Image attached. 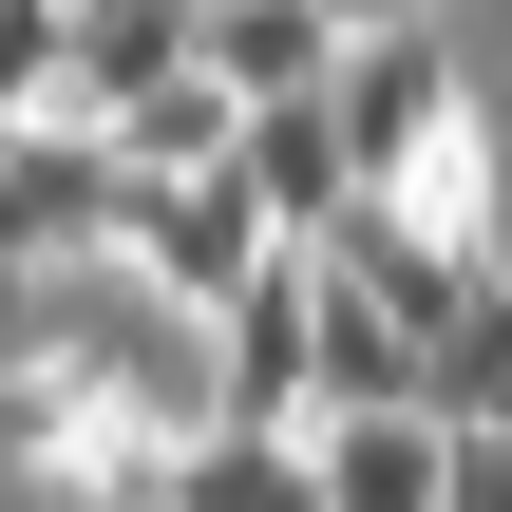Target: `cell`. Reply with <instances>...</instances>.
Instances as JSON below:
<instances>
[{
	"label": "cell",
	"instance_id": "5b68a950",
	"mask_svg": "<svg viewBox=\"0 0 512 512\" xmlns=\"http://www.w3.org/2000/svg\"><path fill=\"white\" fill-rule=\"evenodd\" d=\"M323 266H361V285H380V304H399V323H418L437 361H456V323L494 304V266H475V247H456L437 209H399V190H361V228H342Z\"/></svg>",
	"mask_w": 512,
	"mask_h": 512
},
{
	"label": "cell",
	"instance_id": "9c48e42d",
	"mask_svg": "<svg viewBox=\"0 0 512 512\" xmlns=\"http://www.w3.org/2000/svg\"><path fill=\"white\" fill-rule=\"evenodd\" d=\"M152 512H323V437H247V418H190L171 494Z\"/></svg>",
	"mask_w": 512,
	"mask_h": 512
},
{
	"label": "cell",
	"instance_id": "52a82bcc",
	"mask_svg": "<svg viewBox=\"0 0 512 512\" xmlns=\"http://www.w3.org/2000/svg\"><path fill=\"white\" fill-rule=\"evenodd\" d=\"M342 57H361L342 0H209V76L228 95H342Z\"/></svg>",
	"mask_w": 512,
	"mask_h": 512
},
{
	"label": "cell",
	"instance_id": "3957f363",
	"mask_svg": "<svg viewBox=\"0 0 512 512\" xmlns=\"http://www.w3.org/2000/svg\"><path fill=\"white\" fill-rule=\"evenodd\" d=\"M304 399L323 418H437V342L361 266H323V247H304Z\"/></svg>",
	"mask_w": 512,
	"mask_h": 512
},
{
	"label": "cell",
	"instance_id": "ba28073f",
	"mask_svg": "<svg viewBox=\"0 0 512 512\" xmlns=\"http://www.w3.org/2000/svg\"><path fill=\"white\" fill-rule=\"evenodd\" d=\"M323 512H456V418H323Z\"/></svg>",
	"mask_w": 512,
	"mask_h": 512
},
{
	"label": "cell",
	"instance_id": "30bf717a",
	"mask_svg": "<svg viewBox=\"0 0 512 512\" xmlns=\"http://www.w3.org/2000/svg\"><path fill=\"white\" fill-rule=\"evenodd\" d=\"M114 152H133V171H228V152H247V95L190 57V76H152V95L114 114Z\"/></svg>",
	"mask_w": 512,
	"mask_h": 512
},
{
	"label": "cell",
	"instance_id": "277c9868",
	"mask_svg": "<svg viewBox=\"0 0 512 512\" xmlns=\"http://www.w3.org/2000/svg\"><path fill=\"white\" fill-rule=\"evenodd\" d=\"M247 209L285 228V247H342L361 228V152H342V95H247Z\"/></svg>",
	"mask_w": 512,
	"mask_h": 512
},
{
	"label": "cell",
	"instance_id": "8fae6325",
	"mask_svg": "<svg viewBox=\"0 0 512 512\" xmlns=\"http://www.w3.org/2000/svg\"><path fill=\"white\" fill-rule=\"evenodd\" d=\"M437 418H456V437H494V456H512V285L475 304V323H456V361H437Z\"/></svg>",
	"mask_w": 512,
	"mask_h": 512
},
{
	"label": "cell",
	"instance_id": "6da1fadb",
	"mask_svg": "<svg viewBox=\"0 0 512 512\" xmlns=\"http://www.w3.org/2000/svg\"><path fill=\"white\" fill-rule=\"evenodd\" d=\"M114 266H133L171 323H228V304L285 266V228L247 209V171H133V209H114Z\"/></svg>",
	"mask_w": 512,
	"mask_h": 512
},
{
	"label": "cell",
	"instance_id": "7a4b0ae2",
	"mask_svg": "<svg viewBox=\"0 0 512 512\" xmlns=\"http://www.w3.org/2000/svg\"><path fill=\"white\" fill-rule=\"evenodd\" d=\"M342 152H361V190H437L475 152V95H456V38L437 19H380L342 57Z\"/></svg>",
	"mask_w": 512,
	"mask_h": 512
},
{
	"label": "cell",
	"instance_id": "8992f818",
	"mask_svg": "<svg viewBox=\"0 0 512 512\" xmlns=\"http://www.w3.org/2000/svg\"><path fill=\"white\" fill-rule=\"evenodd\" d=\"M209 418H247V437H323V399H304V247L209 323Z\"/></svg>",
	"mask_w": 512,
	"mask_h": 512
},
{
	"label": "cell",
	"instance_id": "7c38bea8",
	"mask_svg": "<svg viewBox=\"0 0 512 512\" xmlns=\"http://www.w3.org/2000/svg\"><path fill=\"white\" fill-rule=\"evenodd\" d=\"M342 19H361V38H380V19H437V0H342Z\"/></svg>",
	"mask_w": 512,
	"mask_h": 512
}]
</instances>
